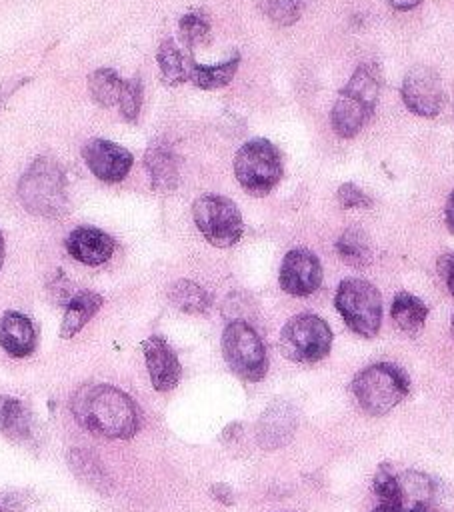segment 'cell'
Returning <instances> with one entry per match:
<instances>
[{
    "label": "cell",
    "mask_w": 454,
    "mask_h": 512,
    "mask_svg": "<svg viewBox=\"0 0 454 512\" xmlns=\"http://www.w3.org/2000/svg\"><path fill=\"white\" fill-rule=\"evenodd\" d=\"M70 410L86 430L106 438H132L140 426L136 404L112 384L80 386L70 398Z\"/></svg>",
    "instance_id": "1"
},
{
    "label": "cell",
    "mask_w": 454,
    "mask_h": 512,
    "mask_svg": "<svg viewBox=\"0 0 454 512\" xmlns=\"http://www.w3.org/2000/svg\"><path fill=\"white\" fill-rule=\"evenodd\" d=\"M16 192L22 208L32 216L58 220L70 212L64 166L50 154L34 158L22 174Z\"/></svg>",
    "instance_id": "2"
},
{
    "label": "cell",
    "mask_w": 454,
    "mask_h": 512,
    "mask_svg": "<svg viewBox=\"0 0 454 512\" xmlns=\"http://www.w3.org/2000/svg\"><path fill=\"white\" fill-rule=\"evenodd\" d=\"M382 88V72L374 62H362L338 92L330 110L332 130L340 138L356 136L372 118Z\"/></svg>",
    "instance_id": "3"
},
{
    "label": "cell",
    "mask_w": 454,
    "mask_h": 512,
    "mask_svg": "<svg viewBox=\"0 0 454 512\" xmlns=\"http://www.w3.org/2000/svg\"><path fill=\"white\" fill-rule=\"evenodd\" d=\"M352 394L360 408L372 416H384L396 408L410 390L408 374L392 362H376L352 378Z\"/></svg>",
    "instance_id": "4"
},
{
    "label": "cell",
    "mask_w": 454,
    "mask_h": 512,
    "mask_svg": "<svg viewBox=\"0 0 454 512\" xmlns=\"http://www.w3.org/2000/svg\"><path fill=\"white\" fill-rule=\"evenodd\" d=\"M282 174V154L268 138L244 142L234 156V176L242 190L252 196L270 194L282 180Z\"/></svg>",
    "instance_id": "5"
},
{
    "label": "cell",
    "mask_w": 454,
    "mask_h": 512,
    "mask_svg": "<svg viewBox=\"0 0 454 512\" xmlns=\"http://www.w3.org/2000/svg\"><path fill=\"white\" fill-rule=\"evenodd\" d=\"M334 306L354 334L362 338H374L378 334L382 324V296L372 282L344 278L336 288Z\"/></svg>",
    "instance_id": "6"
},
{
    "label": "cell",
    "mask_w": 454,
    "mask_h": 512,
    "mask_svg": "<svg viewBox=\"0 0 454 512\" xmlns=\"http://www.w3.org/2000/svg\"><path fill=\"white\" fill-rule=\"evenodd\" d=\"M280 352L298 364H314L328 356L332 330L324 318L304 312L292 316L280 330Z\"/></svg>",
    "instance_id": "7"
},
{
    "label": "cell",
    "mask_w": 454,
    "mask_h": 512,
    "mask_svg": "<svg viewBox=\"0 0 454 512\" xmlns=\"http://www.w3.org/2000/svg\"><path fill=\"white\" fill-rule=\"evenodd\" d=\"M222 356L246 382H260L268 372V354L258 332L244 320H232L222 332Z\"/></svg>",
    "instance_id": "8"
},
{
    "label": "cell",
    "mask_w": 454,
    "mask_h": 512,
    "mask_svg": "<svg viewBox=\"0 0 454 512\" xmlns=\"http://www.w3.org/2000/svg\"><path fill=\"white\" fill-rule=\"evenodd\" d=\"M192 218L200 234L216 248L234 246L244 234L238 206L220 194H202L192 204Z\"/></svg>",
    "instance_id": "9"
},
{
    "label": "cell",
    "mask_w": 454,
    "mask_h": 512,
    "mask_svg": "<svg viewBox=\"0 0 454 512\" xmlns=\"http://www.w3.org/2000/svg\"><path fill=\"white\" fill-rule=\"evenodd\" d=\"M404 106L422 118H434L446 104V94L438 72L426 64L412 66L400 86Z\"/></svg>",
    "instance_id": "10"
},
{
    "label": "cell",
    "mask_w": 454,
    "mask_h": 512,
    "mask_svg": "<svg viewBox=\"0 0 454 512\" xmlns=\"http://www.w3.org/2000/svg\"><path fill=\"white\" fill-rule=\"evenodd\" d=\"M280 288L290 296H310L322 284V264L308 248H292L284 254L278 274Z\"/></svg>",
    "instance_id": "11"
},
{
    "label": "cell",
    "mask_w": 454,
    "mask_h": 512,
    "mask_svg": "<svg viewBox=\"0 0 454 512\" xmlns=\"http://www.w3.org/2000/svg\"><path fill=\"white\" fill-rule=\"evenodd\" d=\"M82 158L88 170L106 184L122 182L134 164V156L128 148L106 138L88 140L82 146Z\"/></svg>",
    "instance_id": "12"
},
{
    "label": "cell",
    "mask_w": 454,
    "mask_h": 512,
    "mask_svg": "<svg viewBox=\"0 0 454 512\" xmlns=\"http://www.w3.org/2000/svg\"><path fill=\"white\" fill-rule=\"evenodd\" d=\"M142 352L154 390L168 392L176 388L182 376V366L174 348L162 336L154 334L142 342Z\"/></svg>",
    "instance_id": "13"
},
{
    "label": "cell",
    "mask_w": 454,
    "mask_h": 512,
    "mask_svg": "<svg viewBox=\"0 0 454 512\" xmlns=\"http://www.w3.org/2000/svg\"><path fill=\"white\" fill-rule=\"evenodd\" d=\"M64 246L76 262L92 268L106 264L116 250L114 238L94 226H76L66 236Z\"/></svg>",
    "instance_id": "14"
},
{
    "label": "cell",
    "mask_w": 454,
    "mask_h": 512,
    "mask_svg": "<svg viewBox=\"0 0 454 512\" xmlns=\"http://www.w3.org/2000/svg\"><path fill=\"white\" fill-rule=\"evenodd\" d=\"M144 166L152 190L160 194L174 192L180 182V158L166 138H154L144 152Z\"/></svg>",
    "instance_id": "15"
},
{
    "label": "cell",
    "mask_w": 454,
    "mask_h": 512,
    "mask_svg": "<svg viewBox=\"0 0 454 512\" xmlns=\"http://www.w3.org/2000/svg\"><path fill=\"white\" fill-rule=\"evenodd\" d=\"M0 346L8 356L14 358L30 356L36 346V330L32 320L18 310H6L0 318Z\"/></svg>",
    "instance_id": "16"
},
{
    "label": "cell",
    "mask_w": 454,
    "mask_h": 512,
    "mask_svg": "<svg viewBox=\"0 0 454 512\" xmlns=\"http://www.w3.org/2000/svg\"><path fill=\"white\" fill-rule=\"evenodd\" d=\"M240 64V54L234 52L228 60L218 62V64H198L194 56L188 52V82L202 90H216L224 88L226 84L232 82L236 70Z\"/></svg>",
    "instance_id": "17"
},
{
    "label": "cell",
    "mask_w": 454,
    "mask_h": 512,
    "mask_svg": "<svg viewBox=\"0 0 454 512\" xmlns=\"http://www.w3.org/2000/svg\"><path fill=\"white\" fill-rule=\"evenodd\" d=\"M104 298L98 292L92 290H78L72 300L66 304V312L60 324V336L62 338H72L76 336L102 308Z\"/></svg>",
    "instance_id": "18"
},
{
    "label": "cell",
    "mask_w": 454,
    "mask_h": 512,
    "mask_svg": "<svg viewBox=\"0 0 454 512\" xmlns=\"http://www.w3.org/2000/svg\"><path fill=\"white\" fill-rule=\"evenodd\" d=\"M0 434L14 442L30 440L32 414L22 400L14 396H0Z\"/></svg>",
    "instance_id": "19"
},
{
    "label": "cell",
    "mask_w": 454,
    "mask_h": 512,
    "mask_svg": "<svg viewBox=\"0 0 454 512\" xmlns=\"http://www.w3.org/2000/svg\"><path fill=\"white\" fill-rule=\"evenodd\" d=\"M390 316L394 324L408 336H416L428 318V306L410 292H398L390 306Z\"/></svg>",
    "instance_id": "20"
},
{
    "label": "cell",
    "mask_w": 454,
    "mask_h": 512,
    "mask_svg": "<svg viewBox=\"0 0 454 512\" xmlns=\"http://www.w3.org/2000/svg\"><path fill=\"white\" fill-rule=\"evenodd\" d=\"M68 466L74 472L76 478H80L84 484L92 486L98 492H108L112 486V480L104 468V464L86 448H70L68 452Z\"/></svg>",
    "instance_id": "21"
},
{
    "label": "cell",
    "mask_w": 454,
    "mask_h": 512,
    "mask_svg": "<svg viewBox=\"0 0 454 512\" xmlns=\"http://www.w3.org/2000/svg\"><path fill=\"white\" fill-rule=\"evenodd\" d=\"M156 62L160 68V80L164 86H180L188 82V54L178 48V44L172 38H164L156 52Z\"/></svg>",
    "instance_id": "22"
},
{
    "label": "cell",
    "mask_w": 454,
    "mask_h": 512,
    "mask_svg": "<svg viewBox=\"0 0 454 512\" xmlns=\"http://www.w3.org/2000/svg\"><path fill=\"white\" fill-rule=\"evenodd\" d=\"M168 300L186 314H204L212 304V296L206 292V288L188 278H180L170 284Z\"/></svg>",
    "instance_id": "23"
},
{
    "label": "cell",
    "mask_w": 454,
    "mask_h": 512,
    "mask_svg": "<svg viewBox=\"0 0 454 512\" xmlns=\"http://www.w3.org/2000/svg\"><path fill=\"white\" fill-rule=\"evenodd\" d=\"M336 254L348 266L364 268L372 262V244L364 230L346 228L336 240Z\"/></svg>",
    "instance_id": "24"
},
{
    "label": "cell",
    "mask_w": 454,
    "mask_h": 512,
    "mask_svg": "<svg viewBox=\"0 0 454 512\" xmlns=\"http://www.w3.org/2000/svg\"><path fill=\"white\" fill-rule=\"evenodd\" d=\"M374 492L378 494V504L372 508V512H402L404 492L388 462H382L376 470Z\"/></svg>",
    "instance_id": "25"
},
{
    "label": "cell",
    "mask_w": 454,
    "mask_h": 512,
    "mask_svg": "<svg viewBox=\"0 0 454 512\" xmlns=\"http://www.w3.org/2000/svg\"><path fill=\"white\" fill-rule=\"evenodd\" d=\"M88 92L90 98L102 106V108H110L114 104H118L120 100V92H122V84L124 80L118 76L116 70L112 68H96L88 74Z\"/></svg>",
    "instance_id": "26"
},
{
    "label": "cell",
    "mask_w": 454,
    "mask_h": 512,
    "mask_svg": "<svg viewBox=\"0 0 454 512\" xmlns=\"http://www.w3.org/2000/svg\"><path fill=\"white\" fill-rule=\"evenodd\" d=\"M288 406L286 404H276L272 406L260 420V442L264 446H278L284 444L286 440L282 438V434H286V438H290L292 430H294V416L286 412Z\"/></svg>",
    "instance_id": "27"
},
{
    "label": "cell",
    "mask_w": 454,
    "mask_h": 512,
    "mask_svg": "<svg viewBox=\"0 0 454 512\" xmlns=\"http://www.w3.org/2000/svg\"><path fill=\"white\" fill-rule=\"evenodd\" d=\"M178 38L190 54L196 46H206L212 38V30L206 14L202 10L186 12L178 22Z\"/></svg>",
    "instance_id": "28"
},
{
    "label": "cell",
    "mask_w": 454,
    "mask_h": 512,
    "mask_svg": "<svg viewBox=\"0 0 454 512\" xmlns=\"http://www.w3.org/2000/svg\"><path fill=\"white\" fill-rule=\"evenodd\" d=\"M260 8L272 22L280 26H292L302 16L304 0H264Z\"/></svg>",
    "instance_id": "29"
},
{
    "label": "cell",
    "mask_w": 454,
    "mask_h": 512,
    "mask_svg": "<svg viewBox=\"0 0 454 512\" xmlns=\"http://www.w3.org/2000/svg\"><path fill=\"white\" fill-rule=\"evenodd\" d=\"M120 114L126 122H136L142 108V80L138 76L124 80L122 92H120Z\"/></svg>",
    "instance_id": "30"
},
{
    "label": "cell",
    "mask_w": 454,
    "mask_h": 512,
    "mask_svg": "<svg viewBox=\"0 0 454 512\" xmlns=\"http://www.w3.org/2000/svg\"><path fill=\"white\" fill-rule=\"evenodd\" d=\"M336 200L342 208H370L372 206V198L368 194H364L352 182L340 184V188L336 192Z\"/></svg>",
    "instance_id": "31"
},
{
    "label": "cell",
    "mask_w": 454,
    "mask_h": 512,
    "mask_svg": "<svg viewBox=\"0 0 454 512\" xmlns=\"http://www.w3.org/2000/svg\"><path fill=\"white\" fill-rule=\"evenodd\" d=\"M398 482L402 486L404 498H406V494H412L420 502H424L432 494V488H434L432 482L424 474H418V472H408L404 476V480H398Z\"/></svg>",
    "instance_id": "32"
},
{
    "label": "cell",
    "mask_w": 454,
    "mask_h": 512,
    "mask_svg": "<svg viewBox=\"0 0 454 512\" xmlns=\"http://www.w3.org/2000/svg\"><path fill=\"white\" fill-rule=\"evenodd\" d=\"M48 292H50V298H52L56 304H64V306H66L78 290H74V286H72V282L66 278V274H64L62 270H58L56 276L48 282Z\"/></svg>",
    "instance_id": "33"
},
{
    "label": "cell",
    "mask_w": 454,
    "mask_h": 512,
    "mask_svg": "<svg viewBox=\"0 0 454 512\" xmlns=\"http://www.w3.org/2000/svg\"><path fill=\"white\" fill-rule=\"evenodd\" d=\"M438 274L442 276L448 292L454 296V252L442 254L438 258Z\"/></svg>",
    "instance_id": "34"
},
{
    "label": "cell",
    "mask_w": 454,
    "mask_h": 512,
    "mask_svg": "<svg viewBox=\"0 0 454 512\" xmlns=\"http://www.w3.org/2000/svg\"><path fill=\"white\" fill-rule=\"evenodd\" d=\"M28 82V78H18V80H6V82H2L0 84V108L4 106V102L22 86V84H26Z\"/></svg>",
    "instance_id": "35"
},
{
    "label": "cell",
    "mask_w": 454,
    "mask_h": 512,
    "mask_svg": "<svg viewBox=\"0 0 454 512\" xmlns=\"http://www.w3.org/2000/svg\"><path fill=\"white\" fill-rule=\"evenodd\" d=\"M212 496L216 500H220L222 504H226V506L234 504V494H232V490L226 484H214L212 486Z\"/></svg>",
    "instance_id": "36"
},
{
    "label": "cell",
    "mask_w": 454,
    "mask_h": 512,
    "mask_svg": "<svg viewBox=\"0 0 454 512\" xmlns=\"http://www.w3.org/2000/svg\"><path fill=\"white\" fill-rule=\"evenodd\" d=\"M444 222H446V228L454 234V190L450 192L446 206H444Z\"/></svg>",
    "instance_id": "37"
},
{
    "label": "cell",
    "mask_w": 454,
    "mask_h": 512,
    "mask_svg": "<svg viewBox=\"0 0 454 512\" xmlns=\"http://www.w3.org/2000/svg\"><path fill=\"white\" fill-rule=\"evenodd\" d=\"M394 10H400V12H406V10H412L416 8L422 0H386Z\"/></svg>",
    "instance_id": "38"
},
{
    "label": "cell",
    "mask_w": 454,
    "mask_h": 512,
    "mask_svg": "<svg viewBox=\"0 0 454 512\" xmlns=\"http://www.w3.org/2000/svg\"><path fill=\"white\" fill-rule=\"evenodd\" d=\"M408 512H432V510H430L424 502H418V504H416V506H412Z\"/></svg>",
    "instance_id": "39"
},
{
    "label": "cell",
    "mask_w": 454,
    "mask_h": 512,
    "mask_svg": "<svg viewBox=\"0 0 454 512\" xmlns=\"http://www.w3.org/2000/svg\"><path fill=\"white\" fill-rule=\"evenodd\" d=\"M4 254H6V246H4V236L0 232V270H2V264H4Z\"/></svg>",
    "instance_id": "40"
},
{
    "label": "cell",
    "mask_w": 454,
    "mask_h": 512,
    "mask_svg": "<svg viewBox=\"0 0 454 512\" xmlns=\"http://www.w3.org/2000/svg\"><path fill=\"white\" fill-rule=\"evenodd\" d=\"M450 334H452V338H454V314H452V320H450Z\"/></svg>",
    "instance_id": "41"
},
{
    "label": "cell",
    "mask_w": 454,
    "mask_h": 512,
    "mask_svg": "<svg viewBox=\"0 0 454 512\" xmlns=\"http://www.w3.org/2000/svg\"><path fill=\"white\" fill-rule=\"evenodd\" d=\"M0 512H4V508H2V506H0Z\"/></svg>",
    "instance_id": "42"
}]
</instances>
